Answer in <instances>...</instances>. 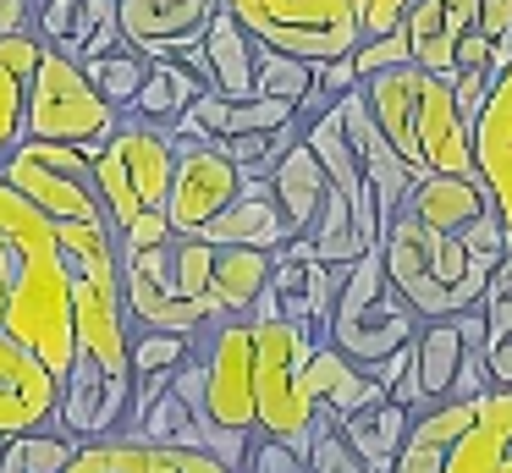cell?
Wrapping results in <instances>:
<instances>
[{
    "label": "cell",
    "mask_w": 512,
    "mask_h": 473,
    "mask_svg": "<svg viewBox=\"0 0 512 473\" xmlns=\"http://www.w3.org/2000/svg\"><path fill=\"white\" fill-rule=\"evenodd\" d=\"M221 11L265 50L309 66L347 61L358 50L353 0H221Z\"/></svg>",
    "instance_id": "52a82bcc"
},
{
    "label": "cell",
    "mask_w": 512,
    "mask_h": 473,
    "mask_svg": "<svg viewBox=\"0 0 512 473\" xmlns=\"http://www.w3.org/2000/svg\"><path fill=\"white\" fill-rule=\"evenodd\" d=\"M254 99H270V105H287L298 121H314L320 105H314V66L292 61V55H276L259 44V66H254Z\"/></svg>",
    "instance_id": "484cf974"
},
{
    "label": "cell",
    "mask_w": 512,
    "mask_h": 473,
    "mask_svg": "<svg viewBox=\"0 0 512 473\" xmlns=\"http://www.w3.org/2000/svg\"><path fill=\"white\" fill-rule=\"evenodd\" d=\"M0 182L17 198H28L50 226H105L100 193H94V149L17 143L0 160Z\"/></svg>",
    "instance_id": "9c48e42d"
},
{
    "label": "cell",
    "mask_w": 512,
    "mask_h": 473,
    "mask_svg": "<svg viewBox=\"0 0 512 473\" xmlns=\"http://www.w3.org/2000/svg\"><path fill=\"white\" fill-rule=\"evenodd\" d=\"M61 473H232L226 462L204 451H177V446H144V440H89Z\"/></svg>",
    "instance_id": "2e32d148"
},
{
    "label": "cell",
    "mask_w": 512,
    "mask_h": 473,
    "mask_svg": "<svg viewBox=\"0 0 512 473\" xmlns=\"http://www.w3.org/2000/svg\"><path fill=\"white\" fill-rule=\"evenodd\" d=\"M457 242H463L468 259H485V264H496L501 253H512L507 248V231H501V220H496V209H485V215L468 220V226L457 231Z\"/></svg>",
    "instance_id": "d6a6232c"
},
{
    "label": "cell",
    "mask_w": 512,
    "mask_h": 473,
    "mask_svg": "<svg viewBox=\"0 0 512 473\" xmlns=\"http://www.w3.org/2000/svg\"><path fill=\"white\" fill-rule=\"evenodd\" d=\"M199 94H210V88H204L182 61H149V77H144V88H138V99H133L127 116L149 121V127H171Z\"/></svg>",
    "instance_id": "cb8c5ba5"
},
{
    "label": "cell",
    "mask_w": 512,
    "mask_h": 473,
    "mask_svg": "<svg viewBox=\"0 0 512 473\" xmlns=\"http://www.w3.org/2000/svg\"><path fill=\"white\" fill-rule=\"evenodd\" d=\"M243 473H309V457H303V446H292V440L254 435L248 440V457H243Z\"/></svg>",
    "instance_id": "4dcf8cb0"
},
{
    "label": "cell",
    "mask_w": 512,
    "mask_h": 473,
    "mask_svg": "<svg viewBox=\"0 0 512 473\" xmlns=\"http://www.w3.org/2000/svg\"><path fill=\"white\" fill-rule=\"evenodd\" d=\"M215 11V0H116V33L144 61H177L204 39Z\"/></svg>",
    "instance_id": "7c38bea8"
},
{
    "label": "cell",
    "mask_w": 512,
    "mask_h": 473,
    "mask_svg": "<svg viewBox=\"0 0 512 473\" xmlns=\"http://www.w3.org/2000/svg\"><path fill=\"white\" fill-rule=\"evenodd\" d=\"M171 165H177V143L166 138V127L122 116L116 132L94 149V193H100L105 226L111 237H122L138 215H166V187Z\"/></svg>",
    "instance_id": "8992f818"
},
{
    "label": "cell",
    "mask_w": 512,
    "mask_h": 473,
    "mask_svg": "<svg viewBox=\"0 0 512 473\" xmlns=\"http://www.w3.org/2000/svg\"><path fill=\"white\" fill-rule=\"evenodd\" d=\"M485 209H490V198H485V187H479L474 176H424V182H413L402 215H413L424 231L457 237V231H463L474 215H485Z\"/></svg>",
    "instance_id": "ffe728a7"
},
{
    "label": "cell",
    "mask_w": 512,
    "mask_h": 473,
    "mask_svg": "<svg viewBox=\"0 0 512 473\" xmlns=\"http://www.w3.org/2000/svg\"><path fill=\"white\" fill-rule=\"evenodd\" d=\"M474 413H479V402H435L424 413H413L391 473H441L452 446L463 440V429L474 424Z\"/></svg>",
    "instance_id": "e0dca14e"
},
{
    "label": "cell",
    "mask_w": 512,
    "mask_h": 473,
    "mask_svg": "<svg viewBox=\"0 0 512 473\" xmlns=\"http://www.w3.org/2000/svg\"><path fill=\"white\" fill-rule=\"evenodd\" d=\"M127 396L133 380L127 374H100L94 363H72V374L61 380V407H56V435L78 440H111L127 424Z\"/></svg>",
    "instance_id": "5bb4252c"
},
{
    "label": "cell",
    "mask_w": 512,
    "mask_h": 473,
    "mask_svg": "<svg viewBox=\"0 0 512 473\" xmlns=\"http://www.w3.org/2000/svg\"><path fill=\"white\" fill-rule=\"evenodd\" d=\"M199 242L210 248H254V253H276L287 242V226H281L276 204L270 198H232L210 226L199 231Z\"/></svg>",
    "instance_id": "603a6c76"
},
{
    "label": "cell",
    "mask_w": 512,
    "mask_h": 473,
    "mask_svg": "<svg viewBox=\"0 0 512 473\" xmlns=\"http://www.w3.org/2000/svg\"><path fill=\"white\" fill-rule=\"evenodd\" d=\"M507 50H512V33H507Z\"/></svg>",
    "instance_id": "ab89813d"
},
{
    "label": "cell",
    "mask_w": 512,
    "mask_h": 473,
    "mask_svg": "<svg viewBox=\"0 0 512 473\" xmlns=\"http://www.w3.org/2000/svg\"><path fill=\"white\" fill-rule=\"evenodd\" d=\"M485 374H490V391H512V330L485 341Z\"/></svg>",
    "instance_id": "74e56055"
},
{
    "label": "cell",
    "mask_w": 512,
    "mask_h": 473,
    "mask_svg": "<svg viewBox=\"0 0 512 473\" xmlns=\"http://www.w3.org/2000/svg\"><path fill=\"white\" fill-rule=\"evenodd\" d=\"M72 457H78V440L56 435V429L0 440V473H61Z\"/></svg>",
    "instance_id": "83f0119b"
},
{
    "label": "cell",
    "mask_w": 512,
    "mask_h": 473,
    "mask_svg": "<svg viewBox=\"0 0 512 473\" xmlns=\"http://www.w3.org/2000/svg\"><path fill=\"white\" fill-rule=\"evenodd\" d=\"M413 330H419V319H413V308L391 292L380 248H369L358 264H347L342 281H336L331 314H325V341H331L347 363L375 369L380 358L408 347Z\"/></svg>",
    "instance_id": "5b68a950"
},
{
    "label": "cell",
    "mask_w": 512,
    "mask_h": 473,
    "mask_svg": "<svg viewBox=\"0 0 512 473\" xmlns=\"http://www.w3.org/2000/svg\"><path fill=\"white\" fill-rule=\"evenodd\" d=\"M237 198V171L221 149H199L182 143L177 165H171V187H166V226L171 237H199L215 215Z\"/></svg>",
    "instance_id": "8fae6325"
},
{
    "label": "cell",
    "mask_w": 512,
    "mask_h": 473,
    "mask_svg": "<svg viewBox=\"0 0 512 473\" xmlns=\"http://www.w3.org/2000/svg\"><path fill=\"white\" fill-rule=\"evenodd\" d=\"M408 424H413V413H402L397 402H380V407H369V413L336 418V435H342V446L353 451V462L364 473H391Z\"/></svg>",
    "instance_id": "44dd1931"
},
{
    "label": "cell",
    "mask_w": 512,
    "mask_h": 473,
    "mask_svg": "<svg viewBox=\"0 0 512 473\" xmlns=\"http://www.w3.org/2000/svg\"><path fill=\"white\" fill-rule=\"evenodd\" d=\"M479 22V0H413L408 17H402V33H408V61L419 72L452 83L457 66L452 50L463 44V33H474Z\"/></svg>",
    "instance_id": "9a60e30c"
},
{
    "label": "cell",
    "mask_w": 512,
    "mask_h": 473,
    "mask_svg": "<svg viewBox=\"0 0 512 473\" xmlns=\"http://www.w3.org/2000/svg\"><path fill=\"white\" fill-rule=\"evenodd\" d=\"M325 193H331V187H325L320 160H314V154L303 149V138H298L276 160V171H270V204H276L287 237H309L314 220H320V209H325Z\"/></svg>",
    "instance_id": "d6986e66"
},
{
    "label": "cell",
    "mask_w": 512,
    "mask_h": 473,
    "mask_svg": "<svg viewBox=\"0 0 512 473\" xmlns=\"http://www.w3.org/2000/svg\"><path fill=\"white\" fill-rule=\"evenodd\" d=\"M204 358V424L221 435H254V330L248 319H221L193 336Z\"/></svg>",
    "instance_id": "30bf717a"
},
{
    "label": "cell",
    "mask_w": 512,
    "mask_h": 473,
    "mask_svg": "<svg viewBox=\"0 0 512 473\" xmlns=\"http://www.w3.org/2000/svg\"><path fill=\"white\" fill-rule=\"evenodd\" d=\"M78 72L89 77V88L100 94L105 110L127 116V110H133V99H138V88H144V77H149V61H144L138 50H127V44H116L111 55H100V61L78 66Z\"/></svg>",
    "instance_id": "4316f807"
},
{
    "label": "cell",
    "mask_w": 512,
    "mask_h": 473,
    "mask_svg": "<svg viewBox=\"0 0 512 473\" xmlns=\"http://www.w3.org/2000/svg\"><path fill=\"white\" fill-rule=\"evenodd\" d=\"M446 88H452V110L463 116V127H474L479 105L490 99V77H485V72H457Z\"/></svg>",
    "instance_id": "d590c367"
},
{
    "label": "cell",
    "mask_w": 512,
    "mask_h": 473,
    "mask_svg": "<svg viewBox=\"0 0 512 473\" xmlns=\"http://www.w3.org/2000/svg\"><path fill=\"white\" fill-rule=\"evenodd\" d=\"M353 72H358V83L364 77H375V72H391V66H408V33L402 28H391V33H380V39H364L353 55Z\"/></svg>",
    "instance_id": "1f68e13d"
},
{
    "label": "cell",
    "mask_w": 512,
    "mask_h": 473,
    "mask_svg": "<svg viewBox=\"0 0 512 473\" xmlns=\"http://www.w3.org/2000/svg\"><path fill=\"white\" fill-rule=\"evenodd\" d=\"M364 110L386 149L408 165L413 182L424 176H474V154H468V127L452 110V88L441 77L419 72V66H391L358 83Z\"/></svg>",
    "instance_id": "6da1fadb"
},
{
    "label": "cell",
    "mask_w": 512,
    "mask_h": 473,
    "mask_svg": "<svg viewBox=\"0 0 512 473\" xmlns=\"http://www.w3.org/2000/svg\"><path fill=\"white\" fill-rule=\"evenodd\" d=\"M116 110L100 105L78 61L56 50H39L28 72V105H23V143H67V149H100L116 132Z\"/></svg>",
    "instance_id": "ba28073f"
},
{
    "label": "cell",
    "mask_w": 512,
    "mask_h": 473,
    "mask_svg": "<svg viewBox=\"0 0 512 473\" xmlns=\"http://www.w3.org/2000/svg\"><path fill=\"white\" fill-rule=\"evenodd\" d=\"M358 88V72H353V61H325V66H314V105L320 110H331L342 94H353Z\"/></svg>",
    "instance_id": "e575fe53"
},
{
    "label": "cell",
    "mask_w": 512,
    "mask_h": 473,
    "mask_svg": "<svg viewBox=\"0 0 512 473\" xmlns=\"http://www.w3.org/2000/svg\"><path fill=\"white\" fill-rule=\"evenodd\" d=\"M210 264H215V248L199 237H166L160 248L122 253L127 325L171 330V336H199V330L221 325V314L210 303Z\"/></svg>",
    "instance_id": "7a4b0ae2"
},
{
    "label": "cell",
    "mask_w": 512,
    "mask_h": 473,
    "mask_svg": "<svg viewBox=\"0 0 512 473\" xmlns=\"http://www.w3.org/2000/svg\"><path fill=\"white\" fill-rule=\"evenodd\" d=\"M479 33H485L490 44H501L512 33V0H479Z\"/></svg>",
    "instance_id": "f35d334b"
},
{
    "label": "cell",
    "mask_w": 512,
    "mask_h": 473,
    "mask_svg": "<svg viewBox=\"0 0 512 473\" xmlns=\"http://www.w3.org/2000/svg\"><path fill=\"white\" fill-rule=\"evenodd\" d=\"M193 352V336H171V330H133L127 336V380L133 374H171Z\"/></svg>",
    "instance_id": "f1b7e54d"
},
{
    "label": "cell",
    "mask_w": 512,
    "mask_h": 473,
    "mask_svg": "<svg viewBox=\"0 0 512 473\" xmlns=\"http://www.w3.org/2000/svg\"><path fill=\"white\" fill-rule=\"evenodd\" d=\"M166 237H171V226H166V215L155 209V215H138L133 226L116 237V248H122V253H144V248H160Z\"/></svg>",
    "instance_id": "8d00e7d4"
},
{
    "label": "cell",
    "mask_w": 512,
    "mask_h": 473,
    "mask_svg": "<svg viewBox=\"0 0 512 473\" xmlns=\"http://www.w3.org/2000/svg\"><path fill=\"white\" fill-rule=\"evenodd\" d=\"M413 0H353V28H358V44L364 39H380V33L402 28Z\"/></svg>",
    "instance_id": "836d02e7"
},
{
    "label": "cell",
    "mask_w": 512,
    "mask_h": 473,
    "mask_svg": "<svg viewBox=\"0 0 512 473\" xmlns=\"http://www.w3.org/2000/svg\"><path fill=\"white\" fill-rule=\"evenodd\" d=\"M474 308H479V319H485V336L490 341L512 330V253H501V259H496V270H490V281H485V292H479Z\"/></svg>",
    "instance_id": "f546056e"
},
{
    "label": "cell",
    "mask_w": 512,
    "mask_h": 473,
    "mask_svg": "<svg viewBox=\"0 0 512 473\" xmlns=\"http://www.w3.org/2000/svg\"><path fill=\"white\" fill-rule=\"evenodd\" d=\"M204 72H210V94H221L226 105H243L254 99V66H259V39H248L226 11H215L204 22Z\"/></svg>",
    "instance_id": "ac0fdd59"
},
{
    "label": "cell",
    "mask_w": 512,
    "mask_h": 473,
    "mask_svg": "<svg viewBox=\"0 0 512 473\" xmlns=\"http://www.w3.org/2000/svg\"><path fill=\"white\" fill-rule=\"evenodd\" d=\"M380 264H386V281L402 303L413 308V319H452L457 308H474L485 292L490 270L496 264L468 259L457 237L441 231H424L413 215L386 220V237H380Z\"/></svg>",
    "instance_id": "3957f363"
},
{
    "label": "cell",
    "mask_w": 512,
    "mask_h": 473,
    "mask_svg": "<svg viewBox=\"0 0 512 473\" xmlns=\"http://www.w3.org/2000/svg\"><path fill=\"white\" fill-rule=\"evenodd\" d=\"M468 154H474V182L485 187L512 248V66L490 83V99L468 127Z\"/></svg>",
    "instance_id": "4fadbf2b"
},
{
    "label": "cell",
    "mask_w": 512,
    "mask_h": 473,
    "mask_svg": "<svg viewBox=\"0 0 512 473\" xmlns=\"http://www.w3.org/2000/svg\"><path fill=\"white\" fill-rule=\"evenodd\" d=\"M457 363H463V341H457L452 319H424L413 330V374H419V396L424 407L446 402V385H452Z\"/></svg>",
    "instance_id": "d4e9b609"
},
{
    "label": "cell",
    "mask_w": 512,
    "mask_h": 473,
    "mask_svg": "<svg viewBox=\"0 0 512 473\" xmlns=\"http://www.w3.org/2000/svg\"><path fill=\"white\" fill-rule=\"evenodd\" d=\"M254 330V435H276L309 451V424L320 418V402L309 391V358L325 341V330L292 325V319H248Z\"/></svg>",
    "instance_id": "277c9868"
},
{
    "label": "cell",
    "mask_w": 512,
    "mask_h": 473,
    "mask_svg": "<svg viewBox=\"0 0 512 473\" xmlns=\"http://www.w3.org/2000/svg\"><path fill=\"white\" fill-rule=\"evenodd\" d=\"M39 50L34 28L0 33V160L23 143V105H28V72H34Z\"/></svg>",
    "instance_id": "7402d4cb"
}]
</instances>
